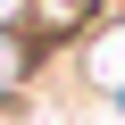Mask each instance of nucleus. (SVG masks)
I'll return each mask as SVG.
<instances>
[{
	"label": "nucleus",
	"mask_w": 125,
	"mask_h": 125,
	"mask_svg": "<svg viewBox=\"0 0 125 125\" xmlns=\"http://www.w3.org/2000/svg\"><path fill=\"white\" fill-rule=\"evenodd\" d=\"M108 9V0H33V25L42 33H75V25H92Z\"/></svg>",
	"instance_id": "f257e3e1"
},
{
	"label": "nucleus",
	"mask_w": 125,
	"mask_h": 125,
	"mask_svg": "<svg viewBox=\"0 0 125 125\" xmlns=\"http://www.w3.org/2000/svg\"><path fill=\"white\" fill-rule=\"evenodd\" d=\"M25 67H33V50H25L17 33H0V92H9V83H25Z\"/></svg>",
	"instance_id": "f03ea898"
},
{
	"label": "nucleus",
	"mask_w": 125,
	"mask_h": 125,
	"mask_svg": "<svg viewBox=\"0 0 125 125\" xmlns=\"http://www.w3.org/2000/svg\"><path fill=\"white\" fill-rule=\"evenodd\" d=\"M33 25V0H0V33H25Z\"/></svg>",
	"instance_id": "7ed1b4c3"
}]
</instances>
